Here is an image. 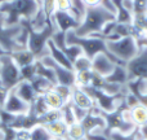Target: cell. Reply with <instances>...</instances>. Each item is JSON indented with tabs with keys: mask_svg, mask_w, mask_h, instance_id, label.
Here are the masks:
<instances>
[{
	"mask_svg": "<svg viewBox=\"0 0 147 140\" xmlns=\"http://www.w3.org/2000/svg\"><path fill=\"white\" fill-rule=\"evenodd\" d=\"M53 89L63 99L65 102H69L71 99V94H72V87L69 86H63V84H56L53 87Z\"/></svg>",
	"mask_w": 147,
	"mask_h": 140,
	"instance_id": "d590c367",
	"label": "cell"
},
{
	"mask_svg": "<svg viewBox=\"0 0 147 140\" xmlns=\"http://www.w3.org/2000/svg\"><path fill=\"white\" fill-rule=\"evenodd\" d=\"M133 3V16L147 12V0H130Z\"/></svg>",
	"mask_w": 147,
	"mask_h": 140,
	"instance_id": "8d00e7d4",
	"label": "cell"
},
{
	"mask_svg": "<svg viewBox=\"0 0 147 140\" xmlns=\"http://www.w3.org/2000/svg\"><path fill=\"white\" fill-rule=\"evenodd\" d=\"M70 101H71V104H74L75 107L86 110V112H90L92 109L96 108V104H94L93 99H92L81 87H78V86L72 87V94H71Z\"/></svg>",
	"mask_w": 147,
	"mask_h": 140,
	"instance_id": "2e32d148",
	"label": "cell"
},
{
	"mask_svg": "<svg viewBox=\"0 0 147 140\" xmlns=\"http://www.w3.org/2000/svg\"><path fill=\"white\" fill-rule=\"evenodd\" d=\"M125 69L129 75V81L133 79L147 81V46L140 47L138 53L129 62H127Z\"/></svg>",
	"mask_w": 147,
	"mask_h": 140,
	"instance_id": "30bf717a",
	"label": "cell"
},
{
	"mask_svg": "<svg viewBox=\"0 0 147 140\" xmlns=\"http://www.w3.org/2000/svg\"><path fill=\"white\" fill-rule=\"evenodd\" d=\"M115 66H116V64L105 53H98L92 59V70L103 78L109 76L112 73V70L115 69Z\"/></svg>",
	"mask_w": 147,
	"mask_h": 140,
	"instance_id": "5bb4252c",
	"label": "cell"
},
{
	"mask_svg": "<svg viewBox=\"0 0 147 140\" xmlns=\"http://www.w3.org/2000/svg\"><path fill=\"white\" fill-rule=\"evenodd\" d=\"M66 44L69 46H78L81 48L83 53L85 55L88 59H93L94 56H97L98 53H105L112 60L116 65H121V66H125L127 64L119 61L116 57H114L111 53L109 52L106 46V40L102 38H98V36H86V38H81V36H78L74 31H69L66 33Z\"/></svg>",
	"mask_w": 147,
	"mask_h": 140,
	"instance_id": "3957f363",
	"label": "cell"
},
{
	"mask_svg": "<svg viewBox=\"0 0 147 140\" xmlns=\"http://www.w3.org/2000/svg\"><path fill=\"white\" fill-rule=\"evenodd\" d=\"M84 7L86 8H93V7H98L101 5V0H83Z\"/></svg>",
	"mask_w": 147,
	"mask_h": 140,
	"instance_id": "7bdbcfd3",
	"label": "cell"
},
{
	"mask_svg": "<svg viewBox=\"0 0 147 140\" xmlns=\"http://www.w3.org/2000/svg\"><path fill=\"white\" fill-rule=\"evenodd\" d=\"M21 81V71L17 64L13 61L9 53L3 55L0 57V83L8 91H12Z\"/></svg>",
	"mask_w": 147,
	"mask_h": 140,
	"instance_id": "ba28073f",
	"label": "cell"
},
{
	"mask_svg": "<svg viewBox=\"0 0 147 140\" xmlns=\"http://www.w3.org/2000/svg\"><path fill=\"white\" fill-rule=\"evenodd\" d=\"M141 140H146V139H141Z\"/></svg>",
	"mask_w": 147,
	"mask_h": 140,
	"instance_id": "681fc988",
	"label": "cell"
},
{
	"mask_svg": "<svg viewBox=\"0 0 147 140\" xmlns=\"http://www.w3.org/2000/svg\"><path fill=\"white\" fill-rule=\"evenodd\" d=\"M134 96L141 105L147 108V94H138V95H134Z\"/></svg>",
	"mask_w": 147,
	"mask_h": 140,
	"instance_id": "ee69618b",
	"label": "cell"
},
{
	"mask_svg": "<svg viewBox=\"0 0 147 140\" xmlns=\"http://www.w3.org/2000/svg\"><path fill=\"white\" fill-rule=\"evenodd\" d=\"M40 61L43 62L45 66L51 68L52 70L56 74V79H57V84H63V86H69V87H75L76 84V74L74 70L66 69V68L58 65L56 61H53L49 55L41 57Z\"/></svg>",
	"mask_w": 147,
	"mask_h": 140,
	"instance_id": "8fae6325",
	"label": "cell"
},
{
	"mask_svg": "<svg viewBox=\"0 0 147 140\" xmlns=\"http://www.w3.org/2000/svg\"><path fill=\"white\" fill-rule=\"evenodd\" d=\"M83 89L93 99L94 104H96V108H98V109L103 113L114 112L128 92V89H127V91L121 92V94H119V95H109V94H106V92H103L102 89L94 88V87H90V86L84 87Z\"/></svg>",
	"mask_w": 147,
	"mask_h": 140,
	"instance_id": "52a82bcc",
	"label": "cell"
},
{
	"mask_svg": "<svg viewBox=\"0 0 147 140\" xmlns=\"http://www.w3.org/2000/svg\"><path fill=\"white\" fill-rule=\"evenodd\" d=\"M40 9L38 0H10L0 4V16L7 26L20 25L22 20L32 21Z\"/></svg>",
	"mask_w": 147,
	"mask_h": 140,
	"instance_id": "6da1fadb",
	"label": "cell"
},
{
	"mask_svg": "<svg viewBox=\"0 0 147 140\" xmlns=\"http://www.w3.org/2000/svg\"><path fill=\"white\" fill-rule=\"evenodd\" d=\"M81 126L85 130V134L97 132V131H105L106 132V121H105L103 115L101 114L98 108H94L88 114L81 120Z\"/></svg>",
	"mask_w": 147,
	"mask_h": 140,
	"instance_id": "4fadbf2b",
	"label": "cell"
},
{
	"mask_svg": "<svg viewBox=\"0 0 147 140\" xmlns=\"http://www.w3.org/2000/svg\"><path fill=\"white\" fill-rule=\"evenodd\" d=\"M3 55H5V52H4V51H3V49H0V57H1V56H3Z\"/></svg>",
	"mask_w": 147,
	"mask_h": 140,
	"instance_id": "bcb514c9",
	"label": "cell"
},
{
	"mask_svg": "<svg viewBox=\"0 0 147 140\" xmlns=\"http://www.w3.org/2000/svg\"><path fill=\"white\" fill-rule=\"evenodd\" d=\"M22 31V25L16 26H7L4 22V18L0 16V49L5 53H12V52L25 49L18 46L17 38Z\"/></svg>",
	"mask_w": 147,
	"mask_h": 140,
	"instance_id": "9c48e42d",
	"label": "cell"
},
{
	"mask_svg": "<svg viewBox=\"0 0 147 140\" xmlns=\"http://www.w3.org/2000/svg\"><path fill=\"white\" fill-rule=\"evenodd\" d=\"M13 91L16 92V95H17L22 101H25L26 104H28V105L32 104L36 100V97L39 96L35 92V89L32 88L30 82H26V81H21L20 83L13 88Z\"/></svg>",
	"mask_w": 147,
	"mask_h": 140,
	"instance_id": "e0dca14e",
	"label": "cell"
},
{
	"mask_svg": "<svg viewBox=\"0 0 147 140\" xmlns=\"http://www.w3.org/2000/svg\"><path fill=\"white\" fill-rule=\"evenodd\" d=\"M133 26L145 36L147 34V12L142 13V14H136L133 16Z\"/></svg>",
	"mask_w": 147,
	"mask_h": 140,
	"instance_id": "d6a6232c",
	"label": "cell"
},
{
	"mask_svg": "<svg viewBox=\"0 0 147 140\" xmlns=\"http://www.w3.org/2000/svg\"><path fill=\"white\" fill-rule=\"evenodd\" d=\"M53 140H66V139H53Z\"/></svg>",
	"mask_w": 147,
	"mask_h": 140,
	"instance_id": "7dc6e473",
	"label": "cell"
},
{
	"mask_svg": "<svg viewBox=\"0 0 147 140\" xmlns=\"http://www.w3.org/2000/svg\"><path fill=\"white\" fill-rule=\"evenodd\" d=\"M30 140H53L48 131L43 126H38L34 130H31V139Z\"/></svg>",
	"mask_w": 147,
	"mask_h": 140,
	"instance_id": "e575fe53",
	"label": "cell"
},
{
	"mask_svg": "<svg viewBox=\"0 0 147 140\" xmlns=\"http://www.w3.org/2000/svg\"><path fill=\"white\" fill-rule=\"evenodd\" d=\"M109 139L110 140H141L140 132H138V128H136L134 131L129 134H123L119 131H111L109 132Z\"/></svg>",
	"mask_w": 147,
	"mask_h": 140,
	"instance_id": "f546056e",
	"label": "cell"
},
{
	"mask_svg": "<svg viewBox=\"0 0 147 140\" xmlns=\"http://www.w3.org/2000/svg\"><path fill=\"white\" fill-rule=\"evenodd\" d=\"M31 139V131L28 130H17L16 140H30Z\"/></svg>",
	"mask_w": 147,
	"mask_h": 140,
	"instance_id": "ab89813d",
	"label": "cell"
},
{
	"mask_svg": "<svg viewBox=\"0 0 147 140\" xmlns=\"http://www.w3.org/2000/svg\"><path fill=\"white\" fill-rule=\"evenodd\" d=\"M76 74V84L78 87H88L92 83V78H93V70H86V71H80V73H75Z\"/></svg>",
	"mask_w": 147,
	"mask_h": 140,
	"instance_id": "1f68e13d",
	"label": "cell"
},
{
	"mask_svg": "<svg viewBox=\"0 0 147 140\" xmlns=\"http://www.w3.org/2000/svg\"><path fill=\"white\" fill-rule=\"evenodd\" d=\"M48 53L49 56L53 59V61H56L58 65L61 66L66 68V69H70V70H74L72 69V64L70 62V60L66 57V55L61 51L59 48H57L56 44L52 42V39L48 42Z\"/></svg>",
	"mask_w": 147,
	"mask_h": 140,
	"instance_id": "d6986e66",
	"label": "cell"
},
{
	"mask_svg": "<svg viewBox=\"0 0 147 140\" xmlns=\"http://www.w3.org/2000/svg\"><path fill=\"white\" fill-rule=\"evenodd\" d=\"M35 66H36V75L41 76V78H45L48 79L51 83H53L54 86L57 84V79H56V74L54 71L51 69V68L45 66L40 60H36L35 61Z\"/></svg>",
	"mask_w": 147,
	"mask_h": 140,
	"instance_id": "4316f807",
	"label": "cell"
},
{
	"mask_svg": "<svg viewBox=\"0 0 147 140\" xmlns=\"http://www.w3.org/2000/svg\"><path fill=\"white\" fill-rule=\"evenodd\" d=\"M101 7H103L105 9H107L109 12H111V13H116V10H115V8H114V5H112V3H111V0H101Z\"/></svg>",
	"mask_w": 147,
	"mask_h": 140,
	"instance_id": "b9f144b4",
	"label": "cell"
},
{
	"mask_svg": "<svg viewBox=\"0 0 147 140\" xmlns=\"http://www.w3.org/2000/svg\"><path fill=\"white\" fill-rule=\"evenodd\" d=\"M115 20H116V16L114 13L109 12L107 9H105L101 5L93 8H86L80 26L74 33L78 36H81V38L98 35V34L102 33L103 27L107 23L112 22Z\"/></svg>",
	"mask_w": 147,
	"mask_h": 140,
	"instance_id": "7a4b0ae2",
	"label": "cell"
},
{
	"mask_svg": "<svg viewBox=\"0 0 147 140\" xmlns=\"http://www.w3.org/2000/svg\"><path fill=\"white\" fill-rule=\"evenodd\" d=\"M9 56L12 57L13 61L17 64V66L20 68V69L21 68H23V66H27V65L34 64V62L38 60L35 57V55H34L31 51H28L27 48L12 52V53H9Z\"/></svg>",
	"mask_w": 147,
	"mask_h": 140,
	"instance_id": "ac0fdd59",
	"label": "cell"
},
{
	"mask_svg": "<svg viewBox=\"0 0 147 140\" xmlns=\"http://www.w3.org/2000/svg\"><path fill=\"white\" fill-rule=\"evenodd\" d=\"M43 127L48 131V134L53 139H66L67 127H69V126H67L62 120L54 121V122H51V123H47V125H44Z\"/></svg>",
	"mask_w": 147,
	"mask_h": 140,
	"instance_id": "44dd1931",
	"label": "cell"
},
{
	"mask_svg": "<svg viewBox=\"0 0 147 140\" xmlns=\"http://www.w3.org/2000/svg\"><path fill=\"white\" fill-rule=\"evenodd\" d=\"M52 23L54 25L57 31L61 33H69V31H75L80 26V21L72 14L71 12H61L56 10L51 18Z\"/></svg>",
	"mask_w": 147,
	"mask_h": 140,
	"instance_id": "7c38bea8",
	"label": "cell"
},
{
	"mask_svg": "<svg viewBox=\"0 0 147 140\" xmlns=\"http://www.w3.org/2000/svg\"><path fill=\"white\" fill-rule=\"evenodd\" d=\"M99 112H101V110H99ZM101 114L103 115L105 121H106V134L107 135H109V132H111V131H119V132H123V134H129L137 128L132 123L129 108L127 107L124 99L120 101V104L117 105V108L114 112H110V113L101 112Z\"/></svg>",
	"mask_w": 147,
	"mask_h": 140,
	"instance_id": "5b68a950",
	"label": "cell"
},
{
	"mask_svg": "<svg viewBox=\"0 0 147 140\" xmlns=\"http://www.w3.org/2000/svg\"><path fill=\"white\" fill-rule=\"evenodd\" d=\"M106 46L110 53L124 64L129 62L138 53L140 49L137 39H134L133 36L120 38L116 40H107Z\"/></svg>",
	"mask_w": 147,
	"mask_h": 140,
	"instance_id": "8992f818",
	"label": "cell"
},
{
	"mask_svg": "<svg viewBox=\"0 0 147 140\" xmlns=\"http://www.w3.org/2000/svg\"><path fill=\"white\" fill-rule=\"evenodd\" d=\"M30 110L32 113H35L38 117H41V115H44L47 112H49L51 109L48 108V105H47L44 97L43 96H38L35 101L30 105Z\"/></svg>",
	"mask_w": 147,
	"mask_h": 140,
	"instance_id": "83f0119b",
	"label": "cell"
},
{
	"mask_svg": "<svg viewBox=\"0 0 147 140\" xmlns=\"http://www.w3.org/2000/svg\"><path fill=\"white\" fill-rule=\"evenodd\" d=\"M3 1H5V0H0V4H1V3H3Z\"/></svg>",
	"mask_w": 147,
	"mask_h": 140,
	"instance_id": "c3c4849f",
	"label": "cell"
},
{
	"mask_svg": "<svg viewBox=\"0 0 147 140\" xmlns=\"http://www.w3.org/2000/svg\"><path fill=\"white\" fill-rule=\"evenodd\" d=\"M43 97L51 110H61L62 107L66 104V102L63 101V99H62L54 89H51L49 92H47L45 95H43Z\"/></svg>",
	"mask_w": 147,
	"mask_h": 140,
	"instance_id": "d4e9b609",
	"label": "cell"
},
{
	"mask_svg": "<svg viewBox=\"0 0 147 140\" xmlns=\"http://www.w3.org/2000/svg\"><path fill=\"white\" fill-rule=\"evenodd\" d=\"M85 130L83 128L80 122H75L67 127L66 140H85Z\"/></svg>",
	"mask_w": 147,
	"mask_h": 140,
	"instance_id": "484cf974",
	"label": "cell"
},
{
	"mask_svg": "<svg viewBox=\"0 0 147 140\" xmlns=\"http://www.w3.org/2000/svg\"><path fill=\"white\" fill-rule=\"evenodd\" d=\"M9 92H10V91H8V89L5 88V87L3 86L1 83H0V107H1V108H3V105H4L5 100H7V97H8V95H9Z\"/></svg>",
	"mask_w": 147,
	"mask_h": 140,
	"instance_id": "60d3db41",
	"label": "cell"
},
{
	"mask_svg": "<svg viewBox=\"0 0 147 140\" xmlns=\"http://www.w3.org/2000/svg\"><path fill=\"white\" fill-rule=\"evenodd\" d=\"M7 1H10V0H7Z\"/></svg>",
	"mask_w": 147,
	"mask_h": 140,
	"instance_id": "f907efd6",
	"label": "cell"
},
{
	"mask_svg": "<svg viewBox=\"0 0 147 140\" xmlns=\"http://www.w3.org/2000/svg\"><path fill=\"white\" fill-rule=\"evenodd\" d=\"M85 140H110L109 135L105 131H97V132L88 134L85 136Z\"/></svg>",
	"mask_w": 147,
	"mask_h": 140,
	"instance_id": "74e56055",
	"label": "cell"
},
{
	"mask_svg": "<svg viewBox=\"0 0 147 140\" xmlns=\"http://www.w3.org/2000/svg\"><path fill=\"white\" fill-rule=\"evenodd\" d=\"M71 1L74 4L75 10L79 13V16L83 18L84 17V13H85V7H84V4H83V0H71Z\"/></svg>",
	"mask_w": 147,
	"mask_h": 140,
	"instance_id": "f35d334b",
	"label": "cell"
},
{
	"mask_svg": "<svg viewBox=\"0 0 147 140\" xmlns=\"http://www.w3.org/2000/svg\"><path fill=\"white\" fill-rule=\"evenodd\" d=\"M137 128H138V132H140L141 139H146L147 140V123H145L143 126L137 127Z\"/></svg>",
	"mask_w": 147,
	"mask_h": 140,
	"instance_id": "f6af8a7d",
	"label": "cell"
},
{
	"mask_svg": "<svg viewBox=\"0 0 147 140\" xmlns=\"http://www.w3.org/2000/svg\"><path fill=\"white\" fill-rule=\"evenodd\" d=\"M106 79L109 83L112 84H117V86H127L128 82H129V75H128V71L125 69V66L121 65H116L115 69L112 70V73L109 76H106Z\"/></svg>",
	"mask_w": 147,
	"mask_h": 140,
	"instance_id": "ffe728a7",
	"label": "cell"
},
{
	"mask_svg": "<svg viewBox=\"0 0 147 140\" xmlns=\"http://www.w3.org/2000/svg\"><path fill=\"white\" fill-rule=\"evenodd\" d=\"M30 83H31L32 88L35 89V92L39 95V96L45 95L47 92H49L51 89H53V87H54V84L51 83L48 79L41 78V76H39V75H36Z\"/></svg>",
	"mask_w": 147,
	"mask_h": 140,
	"instance_id": "cb8c5ba5",
	"label": "cell"
},
{
	"mask_svg": "<svg viewBox=\"0 0 147 140\" xmlns=\"http://www.w3.org/2000/svg\"><path fill=\"white\" fill-rule=\"evenodd\" d=\"M112 5H114L115 16H116V22L117 23H132L133 22V13L129 12L123 4V0H111Z\"/></svg>",
	"mask_w": 147,
	"mask_h": 140,
	"instance_id": "7402d4cb",
	"label": "cell"
},
{
	"mask_svg": "<svg viewBox=\"0 0 147 140\" xmlns=\"http://www.w3.org/2000/svg\"><path fill=\"white\" fill-rule=\"evenodd\" d=\"M130 120L136 127H141L147 123V108L141 104H137L136 107L130 108Z\"/></svg>",
	"mask_w": 147,
	"mask_h": 140,
	"instance_id": "603a6c76",
	"label": "cell"
},
{
	"mask_svg": "<svg viewBox=\"0 0 147 140\" xmlns=\"http://www.w3.org/2000/svg\"><path fill=\"white\" fill-rule=\"evenodd\" d=\"M1 109H4L5 112L12 113V114H26V113L30 110V105L26 104L25 101L20 99V97L16 95V92L10 91L9 95H8L7 100H5L4 105H3Z\"/></svg>",
	"mask_w": 147,
	"mask_h": 140,
	"instance_id": "9a60e30c",
	"label": "cell"
},
{
	"mask_svg": "<svg viewBox=\"0 0 147 140\" xmlns=\"http://www.w3.org/2000/svg\"><path fill=\"white\" fill-rule=\"evenodd\" d=\"M61 120L63 121L65 123H66L67 126L72 125V123L78 122L75 118V114H74V110H72V105L71 102H66V104L62 107L61 109Z\"/></svg>",
	"mask_w": 147,
	"mask_h": 140,
	"instance_id": "4dcf8cb0",
	"label": "cell"
},
{
	"mask_svg": "<svg viewBox=\"0 0 147 140\" xmlns=\"http://www.w3.org/2000/svg\"><path fill=\"white\" fill-rule=\"evenodd\" d=\"M21 71V78L22 81L26 82H31L34 78L36 76V66H35V62L31 65H27V66H23L20 69Z\"/></svg>",
	"mask_w": 147,
	"mask_h": 140,
	"instance_id": "836d02e7",
	"label": "cell"
},
{
	"mask_svg": "<svg viewBox=\"0 0 147 140\" xmlns=\"http://www.w3.org/2000/svg\"><path fill=\"white\" fill-rule=\"evenodd\" d=\"M21 22L27 27V31H28V39H27V49L28 51L32 52L38 60H40L41 57L49 55L48 53V42L51 40L53 34L57 31L53 23L52 22L47 23V26L43 29V30L36 31L31 27L30 21L22 20Z\"/></svg>",
	"mask_w": 147,
	"mask_h": 140,
	"instance_id": "277c9868",
	"label": "cell"
},
{
	"mask_svg": "<svg viewBox=\"0 0 147 140\" xmlns=\"http://www.w3.org/2000/svg\"><path fill=\"white\" fill-rule=\"evenodd\" d=\"M72 69L75 73L92 70V60L88 59L85 55H81V56L78 57V59L75 60V62L72 64Z\"/></svg>",
	"mask_w": 147,
	"mask_h": 140,
	"instance_id": "f1b7e54d",
	"label": "cell"
}]
</instances>
